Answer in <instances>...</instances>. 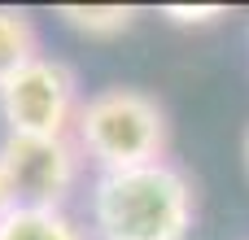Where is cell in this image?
Returning a JSON list of instances; mask_svg holds the SVG:
<instances>
[{
	"mask_svg": "<svg viewBox=\"0 0 249 240\" xmlns=\"http://www.w3.org/2000/svg\"><path fill=\"white\" fill-rule=\"evenodd\" d=\"M0 175L9 184L13 206L66 210L70 192L83 175V153L70 136H4L0 140Z\"/></svg>",
	"mask_w": 249,
	"mask_h": 240,
	"instance_id": "cell-4",
	"label": "cell"
},
{
	"mask_svg": "<svg viewBox=\"0 0 249 240\" xmlns=\"http://www.w3.org/2000/svg\"><path fill=\"white\" fill-rule=\"evenodd\" d=\"M35 57H39V31H35L31 13L0 4V83H9Z\"/></svg>",
	"mask_w": 249,
	"mask_h": 240,
	"instance_id": "cell-6",
	"label": "cell"
},
{
	"mask_svg": "<svg viewBox=\"0 0 249 240\" xmlns=\"http://www.w3.org/2000/svg\"><path fill=\"white\" fill-rule=\"evenodd\" d=\"M162 17H166L171 26H210V22L228 17V9H223V4H166Z\"/></svg>",
	"mask_w": 249,
	"mask_h": 240,
	"instance_id": "cell-8",
	"label": "cell"
},
{
	"mask_svg": "<svg viewBox=\"0 0 249 240\" xmlns=\"http://www.w3.org/2000/svg\"><path fill=\"white\" fill-rule=\"evenodd\" d=\"M241 157H245V171H249V131H245V140H241Z\"/></svg>",
	"mask_w": 249,
	"mask_h": 240,
	"instance_id": "cell-10",
	"label": "cell"
},
{
	"mask_svg": "<svg viewBox=\"0 0 249 240\" xmlns=\"http://www.w3.org/2000/svg\"><path fill=\"white\" fill-rule=\"evenodd\" d=\"M70 140L79 144L83 162L96 166V175H109V171L166 162L171 122H166V109L158 105V96H149L144 87L114 83V87L83 96Z\"/></svg>",
	"mask_w": 249,
	"mask_h": 240,
	"instance_id": "cell-2",
	"label": "cell"
},
{
	"mask_svg": "<svg viewBox=\"0 0 249 240\" xmlns=\"http://www.w3.org/2000/svg\"><path fill=\"white\" fill-rule=\"evenodd\" d=\"M13 206V197H9V184H4V175H0V214Z\"/></svg>",
	"mask_w": 249,
	"mask_h": 240,
	"instance_id": "cell-9",
	"label": "cell"
},
{
	"mask_svg": "<svg viewBox=\"0 0 249 240\" xmlns=\"http://www.w3.org/2000/svg\"><path fill=\"white\" fill-rule=\"evenodd\" d=\"M88 223L96 240H188L197 188L175 162H149L92 179Z\"/></svg>",
	"mask_w": 249,
	"mask_h": 240,
	"instance_id": "cell-1",
	"label": "cell"
},
{
	"mask_svg": "<svg viewBox=\"0 0 249 240\" xmlns=\"http://www.w3.org/2000/svg\"><path fill=\"white\" fill-rule=\"evenodd\" d=\"M57 17L88 39H114L136 26L131 4H57Z\"/></svg>",
	"mask_w": 249,
	"mask_h": 240,
	"instance_id": "cell-7",
	"label": "cell"
},
{
	"mask_svg": "<svg viewBox=\"0 0 249 240\" xmlns=\"http://www.w3.org/2000/svg\"><path fill=\"white\" fill-rule=\"evenodd\" d=\"M79 74L61 57H35L9 83H0V118L4 136H70L79 118Z\"/></svg>",
	"mask_w": 249,
	"mask_h": 240,
	"instance_id": "cell-3",
	"label": "cell"
},
{
	"mask_svg": "<svg viewBox=\"0 0 249 240\" xmlns=\"http://www.w3.org/2000/svg\"><path fill=\"white\" fill-rule=\"evenodd\" d=\"M0 240H88L70 210L44 206H9L0 214Z\"/></svg>",
	"mask_w": 249,
	"mask_h": 240,
	"instance_id": "cell-5",
	"label": "cell"
}]
</instances>
